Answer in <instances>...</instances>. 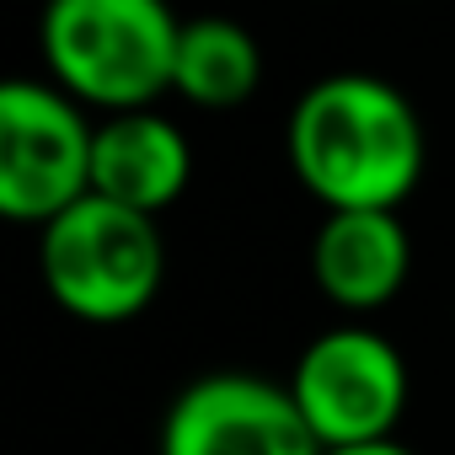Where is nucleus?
Returning <instances> with one entry per match:
<instances>
[{
    "instance_id": "3",
    "label": "nucleus",
    "mask_w": 455,
    "mask_h": 455,
    "mask_svg": "<svg viewBox=\"0 0 455 455\" xmlns=\"http://www.w3.org/2000/svg\"><path fill=\"white\" fill-rule=\"evenodd\" d=\"M38 268L65 316L113 327L134 322L156 300L166 274V247L150 214L86 193L81 204H70L60 220L44 225Z\"/></svg>"
},
{
    "instance_id": "4",
    "label": "nucleus",
    "mask_w": 455,
    "mask_h": 455,
    "mask_svg": "<svg viewBox=\"0 0 455 455\" xmlns=\"http://www.w3.org/2000/svg\"><path fill=\"white\" fill-rule=\"evenodd\" d=\"M97 124L49 81L0 86V214L17 225L60 220L92 193Z\"/></svg>"
},
{
    "instance_id": "5",
    "label": "nucleus",
    "mask_w": 455,
    "mask_h": 455,
    "mask_svg": "<svg viewBox=\"0 0 455 455\" xmlns=\"http://www.w3.org/2000/svg\"><path fill=\"white\" fill-rule=\"evenodd\" d=\"M284 386L322 450L391 439L407 412V391H412L402 348L375 327L316 332L300 348Z\"/></svg>"
},
{
    "instance_id": "8",
    "label": "nucleus",
    "mask_w": 455,
    "mask_h": 455,
    "mask_svg": "<svg viewBox=\"0 0 455 455\" xmlns=\"http://www.w3.org/2000/svg\"><path fill=\"white\" fill-rule=\"evenodd\" d=\"M193 177V150H188V134L140 108V113H113L97 124V145H92V193L97 198H113L124 209H140V214H161L182 198Z\"/></svg>"
},
{
    "instance_id": "2",
    "label": "nucleus",
    "mask_w": 455,
    "mask_h": 455,
    "mask_svg": "<svg viewBox=\"0 0 455 455\" xmlns=\"http://www.w3.org/2000/svg\"><path fill=\"white\" fill-rule=\"evenodd\" d=\"M182 17L166 0H44L38 49L81 108L140 113L172 92Z\"/></svg>"
},
{
    "instance_id": "9",
    "label": "nucleus",
    "mask_w": 455,
    "mask_h": 455,
    "mask_svg": "<svg viewBox=\"0 0 455 455\" xmlns=\"http://www.w3.org/2000/svg\"><path fill=\"white\" fill-rule=\"evenodd\" d=\"M263 81V49L258 38L231 17H193L177 38L172 92L198 108H236Z\"/></svg>"
},
{
    "instance_id": "10",
    "label": "nucleus",
    "mask_w": 455,
    "mask_h": 455,
    "mask_svg": "<svg viewBox=\"0 0 455 455\" xmlns=\"http://www.w3.org/2000/svg\"><path fill=\"white\" fill-rule=\"evenodd\" d=\"M322 455H412L396 439H375V444H348V450H322Z\"/></svg>"
},
{
    "instance_id": "6",
    "label": "nucleus",
    "mask_w": 455,
    "mask_h": 455,
    "mask_svg": "<svg viewBox=\"0 0 455 455\" xmlns=\"http://www.w3.org/2000/svg\"><path fill=\"white\" fill-rule=\"evenodd\" d=\"M161 455H322L290 386L220 370L182 386L161 418Z\"/></svg>"
},
{
    "instance_id": "7",
    "label": "nucleus",
    "mask_w": 455,
    "mask_h": 455,
    "mask_svg": "<svg viewBox=\"0 0 455 455\" xmlns=\"http://www.w3.org/2000/svg\"><path fill=\"white\" fill-rule=\"evenodd\" d=\"M412 268V242L396 209H332L311 242L316 290L338 311H380L402 295Z\"/></svg>"
},
{
    "instance_id": "1",
    "label": "nucleus",
    "mask_w": 455,
    "mask_h": 455,
    "mask_svg": "<svg viewBox=\"0 0 455 455\" xmlns=\"http://www.w3.org/2000/svg\"><path fill=\"white\" fill-rule=\"evenodd\" d=\"M290 172L311 198L332 209H396L428 161L423 124L412 102L370 76L338 70L300 92L284 129Z\"/></svg>"
}]
</instances>
